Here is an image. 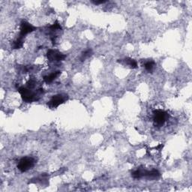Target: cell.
Instances as JSON below:
<instances>
[{
    "instance_id": "obj_1",
    "label": "cell",
    "mask_w": 192,
    "mask_h": 192,
    "mask_svg": "<svg viewBox=\"0 0 192 192\" xmlns=\"http://www.w3.org/2000/svg\"><path fill=\"white\" fill-rule=\"evenodd\" d=\"M35 161L32 157H24L22 158L19 161V163L17 164V168L21 172H26L29 170L32 169L35 166Z\"/></svg>"
},
{
    "instance_id": "obj_2",
    "label": "cell",
    "mask_w": 192,
    "mask_h": 192,
    "mask_svg": "<svg viewBox=\"0 0 192 192\" xmlns=\"http://www.w3.org/2000/svg\"><path fill=\"white\" fill-rule=\"evenodd\" d=\"M19 93L20 94L23 101H26V102L30 103L38 100L36 93H33L32 90L30 89H28V88L20 87L19 89Z\"/></svg>"
},
{
    "instance_id": "obj_3",
    "label": "cell",
    "mask_w": 192,
    "mask_h": 192,
    "mask_svg": "<svg viewBox=\"0 0 192 192\" xmlns=\"http://www.w3.org/2000/svg\"><path fill=\"white\" fill-rule=\"evenodd\" d=\"M169 118L168 113L164 110H155L153 114V120L155 125L158 127L162 126Z\"/></svg>"
},
{
    "instance_id": "obj_4",
    "label": "cell",
    "mask_w": 192,
    "mask_h": 192,
    "mask_svg": "<svg viewBox=\"0 0 192 192\" xmlns=\"http://www.w3.org/2000/svg\"><path fill=\"white\" fill-rule=\"evenodd\" d=\"M47 56L50 61L51 62H60L65 59V55L62 54V53L56 50H49Z\"/></svg>"
},
{
    "instance_id": "obj_5",
    "label": "cell",
    "mask_w": 192,
    "mask_h": 192,
    "mask_svg": "<svg viewBox=\"0 0 192 192\" xmlns=\"http://www.w3.org/2000/svg\"><path fill=\"white\" fill-rule=\"evenodd\" d=\"M65 101V95H56L53 96L52 99L49 101L48 105L51 108H56L60 104H62V103H64Z\"/></svg>"
},
{
    "instance_id": "obj_6",
    "label": "cell",
    "mask_w": 192,
    "mask_h": 192,
    "mask_svg": "<svg viewBox=\"0 0 192 192\" xmlns=\"http://www.w3.org/2000/svg\"><path fill=\"white\" fill-rule=\"evenodd\" d=\"M35 29V27L32 26L30 23L26 22V21H22V23H21L20 24V36L23 38L25 35L33 32Z\"/></svg>"
},
{
    "instance_id": "obj_7",
    "label": "cell",
    "mask_w": 192,
    "mask_h": 192,
    "mask_svg": "<svg viewBox=\"0 0 192 192\" xmlns=\"http://www.w3.org/2000/svg\"><path fill=\"white\" fill-rule=\"evenodd\" d=\"M159 176H160V173L157 170H144V177L147 178L149 179H158Z\"/></svg>"
},
{
    "instance_id": "obj_8",
    "label": "cell",
    "mask_w": 192,
    "mask_h": 192,
    "mask_svg": "<svg viewBox=\"0 0 192 192\" xmlns=\"http://www.w3.org/2000/svg\"><path fill=\"white\" fill-rule=\"evenodd\" d=\"M60 74H61V71H55V72H54V73L50 74V75L45 76V77H44V82L47 83H52V82L58 77V76H59Z\"/></svg>"
},
{
    "instance_id": "obj_9",
    "label": "cell",
    "mask_w": 192,
    "mask_h": 192,
    "mask_svg": "<svg viewBox=\"0 0 192 192\" xmlns=\"http://www.w3.org/2000/svg\"><path fill=\"white\" fill-rule=\"evenodd\" d=\"M144 168H138V170H136L132 173L133 178H134V179H141V178L144 177Z\"/></svg>"
},
{
    "instance_id": "obj_10",
    "label": "cell",
    "mask_w": 192,
    "mask_h": 192,
    "mask_svg": "<svg viewBox=\"0 0 192 192\" xmlns=\"http://www.w3.org/2000/svg\"><path fill=\"white\" fill-rule=\"evenodd\" d=\"M23 38H22V37H20V36L18 38H17L13 43V48L14 49H20V48H22V46L23 44Z\"/></svg>"
},
{
    "instance_id": "obj_11",
    "label": "cell",
    "mask_w": 192,
    "mask_h": 192,
    "mask_svg": "<svg viewBox=\"0 0 192 192\" xmlns=\"http://www.w3.org/2000/svg\"><path fill=\"white\" fill-rule=\"evenodd\" d=\"M125 63L128 65L130 66L131 68H138V63H137V62L135 61L134 59H133L126 58L125 59Z\"/></svg>"
},
{
    "instance_id": "obj_12",
    "label": "cell",
    "mask_w": 192,
    "mask_h": 192,
    "mask_svg": "<svg viewBox=\"0 0 192 192\" xmlns=\"http://www.w3.org/2000/svg\"><path fill=\"white\" fill-rule=\"evenodd\" d=\"M92 54H93V50H92L91 49H88V50H85V51L82 53L81 57H80V60H81V61H84L86 59L89 58V56H91Z\"/></svg>"
},
{
    "instance_id": "obj_13",
    "label": "cell",
    "mask_w": 192,
    "mask_h": 192,
    "mask_svg": "<svg viewBox=\"0 0 192 192\" xmlns=\"http://www.w3.org/2000/svg\"><path fill=\"white\" fill-rule=\"evenodd\" d=\"M154 65H155V62L149 61L147 62H146V64H145V68H146V70L148 71H152L154 68Z\"/></svg>"
},
{
    "instance_id": "obj_14",
    "label": "cell",
    "mask_w": 192,
    "mask_h": 192,
    "mask_svg": "<svg viewBox=\"0 0 192 192\" xmlns=\"http://www.w3.org/2000/svg\"><path fill=\"white\" fill-rule=\"evenodd\" d=\"M92 3L95 5H100V4H104L106 3V1L104 0H99V1H92Z\"/></svg>"
}]
</instances>
